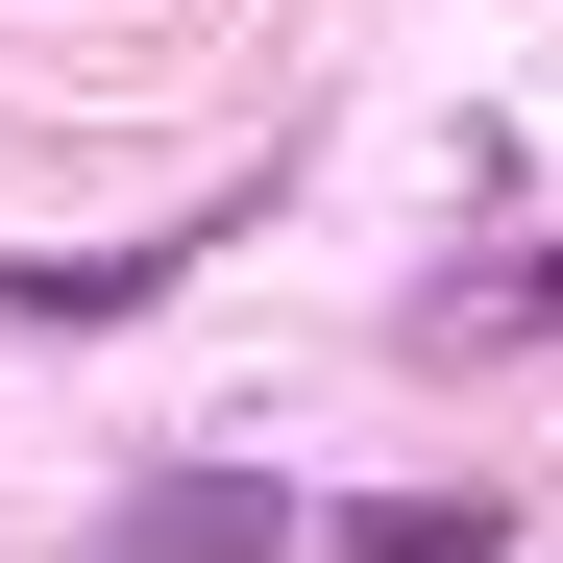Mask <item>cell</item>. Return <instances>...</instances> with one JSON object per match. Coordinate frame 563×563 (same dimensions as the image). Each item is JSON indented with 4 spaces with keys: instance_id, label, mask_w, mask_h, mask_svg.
<instances>
[{
    "instance_id": "obj_1",
    "label": "cell",
    "mask_w": 563,
    "mask_h": 563,
    "mask_svg": "<svg viewBox=\"0 0 563 563\" xmlns=\"http://www.w3.org/2000/svg\"><path fill=\"white\" fill-rule=\"evenodd\" d=\"M343 563H490V515H465V490H367V515H319Z\"/></svg>"
}]
</instances>
